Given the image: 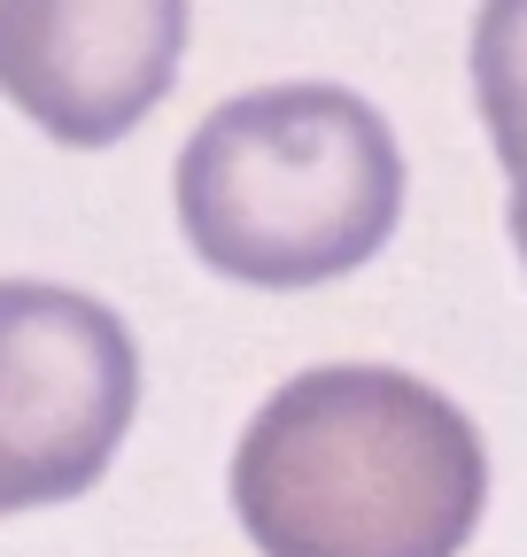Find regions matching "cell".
<instances>
[{"label":"cell","mask_w":527,"mask_h":557,"mask_svg":"<svg viewBox=\"0 0 527 557\" xmlns=\"http://www.w3.org/2000/svg\"><path fill=\"white\" fill-rule=\"evenodd\" d=\"M489 511L481 426L395 364H310L233 449L256 557H457Z\"/></svg>","instance_id":"6da1fadb"},{"label":"cell","mask_w":527,"mask_h":557,"mask_svg":"<svg viewBox=\"0 0 527 557\" xmlns=\"http://www.w3.org/2000/svg\"><path fill=\"white\" fill-rule=\"evenodd\" d=\"M171 194L186 248L210 271L287 295L388 248L404 218V148L350 86H256L194 124Z\"/></svg>","instance_id":"7a4b0ae2"},{"label":"cell","mask_w":527,"mask_h":557,"mask_svg":"<svg viewBox=\"0 0 527 557\" xmlns=\"http://www.w3.org/2000/svg\"><path fill=\"white\" fill-rule=\"evenodd\" d=\"M132 410L140 348L124 318L54 278H0V519L86 496Z\"/></svg>","instance_id":"3957f363"},{"label":"cell","mask_w":527,"mask_h":557,"mask_svg":"<svg viewBox=\"0 0 527 557\" xmlns=\"http://www.w3.org/2000/svg\"><path fill=\"white\" fill-rule=\"evenodd\" d=\"M186 54V0H0V101L62 148H109Z\"/></svg>","instance_id":"277c9868"},{"label":"cell","mask_w":527,"mask_h":557,"mask_svg":"<svg viewBox=\"0 0 527 557\" xmlns=\"http://www.w3.org/2000/svg\"><path fill=\"white\" fill-rule=\"evenodd\" d=\"M474 101L504 163L512 248L527 263V0H481L474 9Z\"/></svg>","instance_id":"5b68a950"}]
</instances>
